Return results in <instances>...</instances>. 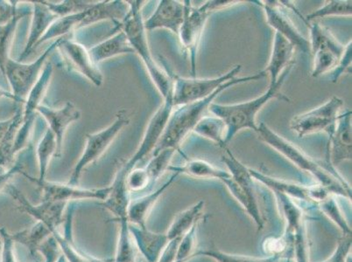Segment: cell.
Masks as SVG:
<instances>
[{
	"label": "cell",
	"instance_id": "1",
	"mask_svg": "<svg viewBox=\"0 0 352 262\" xmlns=\"http://www.w3.org/2000/svg\"><path fill=\"white\" fill-rule=\"evenodd\" d=\"M258 139L267 143L280 155L300 170L311 174L318 180V184L322 185L331 191L335 196H341L351 200V189L350 185L344 178L338 174L334 166L331 164L322 165L321 163L314 160L298 147L287 141L284 137L278 135L276 132L263 123L258 126L256 131Z\"/></svg>",
	"mask_w": 352,
	"mask_h": 262
},
{
	"label": "cell",
	"instance_id": "2",
	"mask_svg": "<svg viewBox=\"0 0 352 262\" xmlns=\"http://www.w3.org/2000/svg\"><path fill=\"white\" fill-rule=\"evenodd\" d=\"M265 75H267L265 73L262 71L255 73L254 75L245 76V78H236L226 82L209 97L177 107V110H173L168 123H166L164 132L152 152L153 156L158 154L159 152L166 149H174L175 151H178L182 142L191 132H193L197 124L199 123L201 118L206 116L210 104L221 93L233 86L241 84V83L258 81Z\"/></svg>",
	"mask_w": 352,
	"mask_h": 262
},
{
	"label": "cell",
	"instance_id": "3",
	"mask_svg": "<svg viewBox=\"0 0 352 262\" xmlns=\"http://www.w3.org/2000/svg\"><path fill=\"white\" fill-rule=\"evenodd\" d=\"M294 66V63L287 67L286 70L281 73L276 84L268 86L267 91L264 94L252 99V100L236 104L223 105L215 104V102L210 104V113L225 121L227 129L225 140L226 147L240 131L245 129L254 130L255 132L257 131L258 124L256 123V117L267 102L273 99L289 102V97L283 95L280 92V89Z\"/></svg>",
	"mask_w": 352,
	"mask_h": 262
},
{
	"label": "cell",
	"instance_id": "4",
	"mask_svg": "<svg viewBox=\"0 0 352 262\" xmlns=\"http://www.w3.org/2000/svg\"><path fill=\"white\" fill-rule=\"evenodd\" d=\"M129 5L124 20L116 25L115 30L123 31L132 46L134 53L142 59L150 78L163 99L168 95L172 87V81L168 73L156 62L150 49L142 16L143 1H127Z\"/></svg>",
	"mask_w": 352,
	"mask_h": 262
},
{
	"label": "cell",
	"instance_id": "5",
	"mask_svg": "<svg viewBox=\"0 0 352 262\" xmlns=\"http://www.w3.org/2000/svg\"><path fill=\"white\" fill-rule=\"evenodd\" d=\"M242 66L236 65L225 75L214 78H185L166 69L172 81V97L175 107L182 106L209 97L217 89L241 71Z\"/></svg>",
	"mask_w": 352,
	"mask_h": 262
},
{
	"label": "cell",
	"instance_id": "6",
	"mask_svg": "<svg viewBox=\"0 0 352 262\" xmlns=\"http://www.w3.org/2000/svg\"><path fill=\"white\" fill-rule=\"evenodd\" d=\"M60 39L59 38L51 44L41 56L34 62L24 63L9 58L6 64L5 76L8 79L14 95V102L24 104L25 99L39 80L41 73L46 65L47 60L54 49H57Z\"/></svg>",
	"mask_w": 352,
	"mask_h": 262
},
{
	"label": "cell",
	"instance_id": "7",
	"mask_svg": "<svg viewBox=\"0 0 352 262\" xmlns=\"http://www.w3.org/2000/svg\"><path fill=\"white\" fill-rule=\"evenodd\" d=\"M129 123L130 119L127 116L126 111L121 110L118 111L113 123L107 129L98 131V132L87 134L85 151L74 167L68 184L78 185L83 170L88 165L94 164L104 154L120 131Z\"/></svg>",
	"mask_w": 352,
	"mask_h": 262
},
{
	"label": "cell",
	"instance_id": "8",
	"mask_svg": "<svg viewBox=\"0 0 352 262\" xmlns=\"http://www.w3.org/2000/svg\"><path fill=\"white\" fill-rule=\"evenodd\" d=\"M309 28L310 53L314 56L312 76L318 78L337 67L344 53L345 46L318 22L310 25Z\"/></svg>",
	"mask_w": 352,
	"mask_h": 262
},
{
	"label": "cell",
	"instance_id": "9",
	"mask_svg": "<svg viewBox=\"0 0 352 262\" xmlns=\"http://www.w3.org/2000/svg\"><path fill=\"white\" fill-rule=\"evenodd\" d=\"M174 102L172 97V87L168 95L164 98V102L158 108V110L153 115L151 120L149 121L147 126L145 135L143 136L142 142L140 143L139 149L137 150L134 155L124 164L121 166L117 171L116 176L120 180H126L127 175L131 171L136 168V165L146 158L150 153L155 149L157 143L161 139V136L164 132L166 123H168L169 117H170L173 110H174Z\"/></svg>",
	"mask_w": 352,
	"mask_h": 262
},
{
	"label": "cell",
	"instance_id": "10",
	"mask_svg": "<svg viewBox=\"0 0 352 262\" xmlns=\"http://www.w3.org/2000/svg\"><path fill=\"white\" fill-rule=\"evenodd\" d=\"M342 106L344 101L333 97L321 106L294 117L290 123L291 130L296 131L300 139L322 131L331 135Z\"/></svg>",
	"mask_w": 352,
	"mask_h": 262
},
{
	"label": "cell",
	"instance_id": "11",
	"mask_svg": "<svg viewBox=\"0 0 352 262\" xmlns=\"http://www.w3.org/2000/svg\"><path fill=\"white\" fill-rule=\"evenodd\" d=\"M286 222V235L296 262H309V239L305 219L296 201L286 195L274 193Z\"/></svg>",
	"mask_w": 352,
	"mask_h": 262
},
{
	"label": "cell",
	"instance_id": "12",
	"mask_svg": "<svg viewBox=\"0 0 352 262\" xmlns=\"http://www.w3.org/2000/svg\"><path fill=\"white\" fill-rule=\"evenodd\" d=\"M184 4L185 15L178 36L180 38L182 46L190 54L191 75L192 78H196L198 47L211 12L206 3L197 8L192 6L191 1H184Z\"/></svg>",
	"mask_w": 352,
	"mask_h": 262
},
{
	"label": "cell",
	"instance_id": "13",
	"mask_svg": "<svg viewBox=\"0 0 352 262\" xmlns=\"http://www.w3.org/2000/svg\"><path fill=\"white\" fill-rule=\"evenodd\" d=\"M22 175L41 188L43 201L66 203L79 200H99L103 202L110 193L111 187L85 189L78 185L54 183V182L38 181L37 178L25 174Z\"/></svg>",
	"mask_w": 352,
	"mask_h": 262
},
{
	"label": "cell",
	"instance_id": "14",
	"mask_svg": "<svg viewBox=\"0 0 352 262\" xmlns=\"http://www.w3.org/2000/svg\"><path fill=\"white\" fill-rule=\"evenodd\" d=\"M56 49L59 51L63 66L68 71L79 73L97 87L103 84V73L83 45L63 37Z\"/></svg>",
	"mask_w": 352,
	"mask_h": 262
},
{
	"label": "cell",
	"instance_id": "15",
	"mask_svg": "<svg viewBox=\"0 0 352 262\" xmlns=\"http://www.w3.org/2000/svg\"><path fill=\"white\" fill-rule=\"evenodd\" d=\"M12 199L17 204L18 209L28 214L36 220L46 225L49 229L58 228L65 219L68 204L41 201L39 204H34L14 185L9 184L6 189Z\"/></svg>",
	"mask_w": 352,
	"mask_h": 262
},
{
	"label": "cell",
	"instance_id": "16",
	"mask_svg": "<svg viewBox=\"0 0 352 262\" xmlns=\"http://www.w3.org/2000/svg\"><path fill=\"white\" fill-rule=\"evenodd\" d=\"M261 3H263L261 5L264 8L267 24L275 30V33L280 34L294 47H298L304 53L310 54L309 40L297 29L280 1Z\"/></svg>",
	"mask_w": 352,
	"mask_h": 262
},
{
	"label": "cell",
	"instance_id": "17",
	"mask_svg": "<svg viewBox=\"0 0 352 262\" xmlns=\"http://www.w3.org/2000/svg\"><path fill=\"white\" fill-rule=\"evenodd\" d=\"M38 113L45 118L49 129L56 136L57 143L56 156H62L64 136L70 124L78 121L82 117L81 111L72 102L63 108H52L41 104L37 108Z\"/></svg>",
	"mask_w": 352,
	"mask_h": 262
},
{
	"label": "cell",
	"instance_id": "18",
	"mask_svg": "<svg viewBox=\"0 0 352 262\" xmlns=\"http://www.w3.org/2000/svg\"><path fill=\"white\" fill-rule=\"evenodd\" d=\"M351 114L348 110L339 115L335 130L329 136L327 159L334 167L342 161L351 160Z\"/></svg>",
	"mask_w": 352,
	"mask_h": 262
},
{
	"label": "cell",
	"instance_id": "19",
	"mask_svg": "<svg viewBox=\"0 0 352 262\" xmlns=\"http://www.w3.org/2000/svg\"><path fill=\"white\" fill-rule=\"evenodd\" d=\"M185 15L184 1L175 0H162L146 21H144L146 31L155 29L170 30L172 33L178 35Z\"/></svg>",
	"mask_w": 352,
	"mask_h": 262
},
{
	"label": "cell",
	"instance_id": "20",
	"mask_svg": "<svg viewBox=\"0 0 352 262\" xmlns=\"http://www.w3.org/2000/svg\"><path fill=\"white\" fill-rule=\"evenodd\" d=\"M32 6V22L30 36L25 44L23 52L19 57L18 62H22L31 53L41 38L46 34L50 29L51 25L58 19L54 12L50 11L43 0H35L31 1Z\"/></svg>",
	"mask_w": 352,
	"mask_h": 262
},
{
	"label": "cell",
	"instance_id": "21",
	"mask_svg": "<svg viewBox=\"0 0 352 262\" xmlns=\"http://www.w3.org/2000/svg\"><path fill=\"white\" fill-rule=\"evenodd\" d=\"M134 245L146 262H158L160 257L169 242L166 233H157L147 228L129 226Z\"/></svg>",
	"mask_w": 352,
	"mask_h": 262
},
{
	"label": "cell",
	"instance_id": "22",
	"mask_svg": "<svg viewBox=\"0 0 352 262\" xmlns=\"http://www.w3.org/2000/svg\"><path fill=\"white\" fill-rule=\"evenodd\" d=\"M178 176V174L173 175L158 190L150 191L145 196L131 200L127 212L128 222L131 225L140 226V228H146V220L148 219L150 213H152L153 207L158 202L163 193L168 190V188L171 187L173 182L175 180Z\"/></svg>",
	"mask_w": 352,
	"mask_h": 262
},
{
	"label": "cell",
	"instance_id": "23",
	"mask_svg": "<svg viewBox=\"0 0 352 262\" xmlns=\"http://www.w3.org/2000/svg\"><path fill=\"white\" fill-rule=\"evenodd\" d=\"M296 47L285 39L280 34H274L273 47L270 63L267 69L264 70L265 75H270V86L276 84L280 78L281 73L289 67L291 64L294 63V53Z\"/></svg>",
	"mask_w": 352,
	"mask_h": 262
},
{
	"label": "cell",
	"instance_id": "24",
	"mask_svg": "<svg viewBox=\"0 0 352 262\" xmlns=\"http://www.w3.org/2000/svg\"><path fill=\"white\" fill-rule=\"evenodd\" d=\"M250 174L254 180L263 184L268 189L273 191L274 193H280L286 195L293 200L303 201V202H311L312 187H306V185L293 183V182L279 180V178L271 177V176L265 174L261 171L254 170L249 168Z\"/></svg>",
	"mask_w": 352,
	"mask_h": 262
},
{
	"label": "cell",
	"instance_id": "25",
	"mask_svg": "<svg viewBox=\"0 0 352 262\" xmlns=\"http://www.w3.org/2000/svg\"><path fill=\"white\" fill-rule=\"evenodd\" d=\"M74 207H67L65 219H64V233H60L58 228H51L50 232L58 245L60 254L68 262H89L87 254L80 250L73 241Z\"/></svg>",
	"mask_w": 352,
	"mask_h": 262
},
{
	"label": "cell",
	"instance_id": "26",
	"mask_svg": "<svg viewBox=\"0 0 352 262\" xmlns=\"http://www.w3.org/2000/svg\"><path fill=\"white\" fill-rule=\"evenodd\" d=\"M89 56L95 64L104 62L122 54L133 53L134 51L123 31L118 30L113 37L102 41L89 50Z\"/></svg>",
	"mask_w": 352,
	"mask_h": 262
},
{
	"label": "cell",
	"instance_id": "27",
	"mask_svg": "<svg viewBox=\"0 0 352 262\" xmlns=\"http://www.w3.org/2000/svg\"><path fill=\"white\" fill-rule=\"evenodd\" d=\"M221 182L226 185L233 198L241 204L243 209L246 211L248 215L254 220L258 230L263 228L264 219L262 218L261 209H259L256 191L245 189L244 187H242L241 185L233 180L232 176Z\"/></svg>",
	"mask_w": 352,
	"mask_h": 262
},
{
	"label": "cell",
	"instance_id": "28",
	"mask_svg": "<svg viewBox=\"0 0 352 262\" xmlns=\"http://www.w3.org/2000/svg\"><path fill=\"white\" fill-rule=\"evenodd\" d=\"M53 65L51 62H47L43 70L39 80L35 83L33 88L31 89L27 99H25L22 119H35V113L38 107L43 104V101L49 88L51 78L53 75Z\"/></svg>",
	"mask_w": 352,
	"mask_h": 262
},
{
	"label": "cell",
	"instance_id": "29",
	"mask_svg": "<svg viewBox=\"0 0 352 262\" xmlns=\"http://www.w3.org/2000/svg\"><path fill=\"white\" fill-rule=\"evenodd\" d=\"M168 170L174 171L175 174H185L195 178H206V180H217L223 181L230 177L229 171L217 168L216 166L210 164L200 159L188 160L186 164L182 166H169Z\"/></svg>",
	"mask_w": 352,
	"mask_h": 262
},
{
	"label": "cell",
	"instance_id": "30",
	"mask_svg": "<svg viewBox=\"0 0 352 262\" xmlns=\"http://www.w3.org/2000/svg\"><path fill=\"white\" fill-rule=\"evenodd\" d=\"M15 243L28 248L32 257H35L43 243L50 237L51 232L43 223L36 222L30 226L15 233H11Z\"/></svg>",
	"mask_w": 352,
	"mask_h": 262
},
{
	"label": "cell",
	"instance_id": "31",
	"mask_svg": "<svg viewBox=\"0 0 352 262\" xmlns=\"http://www.w3.org/2000/svg\"><path fill=\"white\" fill-rule=\"evenodd\" d=\"M204 207V201L200 200L199 202L195 204L190 209L178 213L175 219L173 220L168 233H166L169 241L182 238L185 233L190 231L197 223L199 222Z\"/></svg>",
	"mask_w": 352,
	"mask_h": 262
},
{
	"label": "cell",
	"instance_id": "32",
	"mask_svg": "<svg viewBox=\"0 0 352 262\" xmlns=\"http://www.w3.org/2000/svg\"><path fill=\"white\" fill-rule=\"evenodd\" d=\"M32 14L31 10L28 8H20L14 17L8 23L0 25V71L5 75L6 64L10 57L9 51L11 49L12 40H14L16 29H17L19 22L25 16Z\"/></svg>",
	"mask_w": 352,
	"mask_h": 262
},
{
	"label": "cell",
	"instance_id": "33",
	"mask_svg": "<svg viewBox=\"0 0 352 262\" xmlns=\"http://www.w3.org/2000/svg\"><path fill=\"white\" fill-rule=\"evenodd\" d=\"M226 126L221 118L211 115H206L197 124L193 132L204 139L210 140L221 148H226L225 140L226 136Z\"/></svg>",
	"mask_w": 352,
	"mask_h": 262
},
{
	"label": "cell",
	"instance_id": "34",
	"mask_svg": "<svg viewBox=\"0 0 352 262\" xmlns=\"http://www.w3.org/2000/svg\"><path fill=\"white\" fill-rule=\"evenodd\" d=\"M120 225L116 254L113 262H137L136 247L131 235L127 219L113 220Z\"/></svg>",
	"mask_w": 352,
	"mask_h": 262
},
{
	"label": "cell",
	"instance_id": "35",
	"mask_svg": "<svg viewBox=\"0 0 352 262\" xmlns=\"http://www.w3.org/2000/svg\"><path fill=\"white\" fill-rule=\"evenodd\" d=\"M36 153L38 165H39V178H37V180L43 182L46 180L47 169H49L51 159L54 156H56L57 153L56 136L50 129H47L43 139L38 143Z\"/></svg>",
	"mask_w": 352,
	"mask_h": 262
},
{
	"label": "cell",
	"instance_id": "36",
	"mask_svg": "<svg viewBox=\"0 0 352 262\" xmlns=\"http://www.w3.org/2000/svg\"><path fill=\"white\" fill-rule=\"evenodd\" d=\"M352 14L351 1L349 0H331L325 2V4L307 15L306 21H315L316 19L331 17V16H347Z\"/></svg>",
	"mask_w": 352,
	"mask_h": 262
},
{
	"label": "cell",
	"instance_id": "37",
	"mask_svg": "<svg viewBox=\"0 0 352 262\" xmlns=\"http://www.w3.org/2000/svg\"><path fill=\"white\" fill-rule=\"evenodd\" d=\"M175 152L174 149L163 150L158 154L153 156L151 160L149 161L146 167H144L147 174H148L151 188L156 183L157 180L162 177V175L168 170Z\"/></svg>",
	"mask_w": 352,
	"mask_h": 262
},
{
	"label": "cell",
	"instance_id": "38",
	"mask_svg": "<svg viewBox=\"0 0 352 262\" xmlns=\"http://www.w3.org/2000/svg\"><path fill=\"white\" fill-rule=\"evenodd\" d=\"M206 257L213 259L217 262H279L283 257H270L267 258H255L228 254L217 249H207L196 252L195 257Z\"/></svg>",
	"mask_w": 352,
	"mask_h": 262
},
{
	"label": "cell",
	"instance_id": "39",
	"mask_svg": "<svg viewBox=\"0 0 352 262\" xmlns=\"http://www.w3.org/2000/svg\"><path fill=\"white\" fill-rule=\"evenodd\" d=\"M335 197V195H329L327 199L318 204V207L329 219H331L338 226V228L342 232V235H351V226L346 219L342 215Z\"/></svg>",
	"mask_w": 352,
	"mask_h": 262
},
{
	"label": "cell",
	"instance_id": "40",
	"mask_svg": "<svg viewBox=\"0 0 352 262\" xmlns=\"http://www.w3.org/2000/svg\"><path fill=\"white\" fill-rule=\"evenodd\" d=\"M43 1L50 11L58 18L87 10L95 3L94 1H82V0H66V1L56 4V3L45 1V0Z\"/></svg>",
	"mask_w": 352,
	"mask_h": 262
},
{
	"label": "cell",
	"instance_id": "41",
	"mask_svg": "<svg viewBox=\"0 0 352 262\" xmlns=\"http://www.w3.org/2000/svg\"><path fill=\"white\" fill-rule=\"evenodd\" d=\"M198 224L192 228L190 231L185 233L181 238L180 242L176 252V262H186L196 254L197 248V233L198 228Z\"/></svg>",
	"mask_w": 352,
	"mask_h": 262
},
{
	"label": "cell",
	"instance_id": "42",
	"mask_svg": "<svg viewBox=\"0 0 352 262\" xmlns=\"http://www.w3.org/2000/svg\"><path fill=\"white\" fill-rule=\"evenodd\" d=\"M126 187L131 195L140 193L151 187L150 178L145 168H135L129 172L126 178Z\"/></svg>",
	"mask_w": 352,
	"mask_h": 262
},
{
	"label": "cell",
	"instance_id": "43",
	"mask_svg": "<svg viewBox=\"0 0 352 262\" xmlns=\"http://www.w3.org/2000/svg\"><path fill=\"white\" fill-rule=\"evenodd\" d=\"M14 246L11 233L5 228H0V262H18Z\"/></svg>",
	"mask_w": 352,
	"mask_h": 262
},
{
	"label": "cell",
	"instance_id": "44",
	"mask_svg": "<svg viewBox=\"0 0 352 262\" xmlns=\"http://www.w3.org/2000/svg\"><path fill=\"white\" fill-rule=\"evenodd\" d=\"M351 235H342L331 257L322 262H351Z\"/></svg>",
	"mask_w": 352,
	"mask_h": 262
},
{
	"label": "cell",
	"instance_id": "45",
	"mask_svg": "<svg viewBox=\"0 0 352 262\" xmlns=\"http://www.w3.org/2000/svg\"><path fill=\"white\" fill-rule=\"evenodd\" d=\"M352 46L351 40L349 41V43L345 46V50L344 54H342V58L339 60V62L332 73V82H338L339 78H341L344 73L351 72V59H352Z\"/></svg>",
	"mask_w": 352,
	"mask_h": 262
},
{
	"label": "cell",
	"instance_id": "46",
	"mask_svg": "<svg viewBox=\"0 0 352 262\" xmlns=\"http://www.w3.org/2000/svg\"><path fill=\"white\" fill-rule=\"evenodd\" d=\"M39 252L43 254L44 262H56L60 251L52 235L43 243L39 249Z\"/></svg>",
	"mask_w": 352,
	"mask_h": 262
},
{
	"label": "cell",
	"instance_id": "47",
	"mask_svg": "<svg viewBox=\"0 0 352 262\" xmlns=\"http://www.w3.org/2000/svg\"><path fill=\"white\" fill-rule=\"evenodd\" d=\"M18 1H3L0 0V25L10 21L19 10Z\"/></svg>",
	"mask_w": 352,
	"mask_h": 262
},
{
	"label": "cell",
	"instance_id": "48",
	"mask_svg": "<svg viewBox=\"0 0 352 262\" xmlns=\"http://www.w3.org/2000/svg\"><path fill=\"white\" fill-rule=\"evenodd\" d=\"M24 172V165L21 162H15V164L4 174L0 175V191L6 189L10 184L12 178L17 174H22Z\"/></svg>",
	"mask_w": 352,
	"mask_h": 262
},
{
	"label": "cell",
	"instance_id": "49",
	"mask_svg": "<svg viewBox=\"0 0 352 262\" xmlns=\"http://www.w3.org/2000/svg\"><path fill=\"white\" fill-rule=\"evenodd\" d=\"M12 120H14V117L9 118L8 120L0 121V143H1L6 132H8L9 128H10Z\"/></svg>",
	"mask_w": 352,
	"mask_h": 262
},
{
	"label": "cell",
	"instance_id": "50",
	"mask_svg": "<svg viewBox=\"0 0 352 262\" xmlns=\"http://www.w3.org/2000/svg\"><path fill=\"white\" fill-rule=\"evenodd\" d=\"M0 98H8L11 99V100L14 101V95L12 94V92H8L0 88Z\"/></svg>",
	"mask_w": 352,
	"mask_h": 262
},
{
	"label": "cell",
	"instance_id": "51",
	"mask_svg": "<svg viewBox=\"0 0 352 262\" xmlns=\"http://www.w3.org/2000/svg\"><path fill=\"white\" fill-rule=\"evenodd\" d=\"M56 262H68L67 261L65 257H63L62 254H60L58 258H57V260Z\"/></svg>",
	"mask_w": 352,
	"mask_h": 262
},
{
	"label": "cell",
	"instance_id": "52",
	"mask_svg": "<svg viewBox=\"0 0 352 262\" xmlns=\"http://www.w3.org/2000/svg\"><path fill=\"white\" fill-rule=\"evenodd\" d=\"M35 262H39V261H35Z\"/></svg>",
	"mask_w": 352,
	"mask_h": 262
},
{
	"label": "cell",
	"instance_id": "53",
	"mask_svg": "<svg viewBox=\"0 0 352 262\" xmlns=\"http://www.w3.org/2000/svg\"><path fill=\"white\" fill-rule=\"evenodd\" d=\"M287 262H290V261H289H289H287Z\"/></svg>",
	"mask_w": 352,
	"mask_h": 262
}]
</instances>
